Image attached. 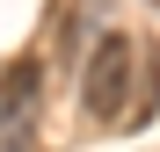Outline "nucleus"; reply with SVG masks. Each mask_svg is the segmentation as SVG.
Listing matches in <instances>:
<instances>
[{
  "label": "nucleus",
  "mask_w": 160,
  "mask_h": 152,
  "mask_svg": "<svg viewBox=\"0 0 160 152\" xmlns=\"http://www.w3.org/2000/svg\"><path fill=\"white\" fill-rule=\"evenodd\" d=\"M131 80H138V44H131L124 29H102L95 51H88V65H80V116H88V131L124 123Z\"/></svg>",
  "instance_id": "obj_1"
},
{
  "label": "nucleus",
  "mask_w": 160,
  "mask_h": 152,
  "mask_svg": "<svg viewBox=\"0 0 160 152\" xmlns=\"http://www.w3.org/2000/svg\"><path fill=\"white\" fill-rule=\"evenodd\" d=\"M37 109H44V58H15L0 72V152H22L37 138Z\"/></svg>",
  "instance_id": "obj_2"
},
{
  "label": "nucleus",
  "mask_w": 160,
  "mask_h": 152,
  "mask_svg": "<svg viewBox=\"0 0 160 152\" xmlns=\"http://www.w3.org/2000/svg\"><path fill=\"white\" fill-rule=\"evenodd\" d=\"M153 7H160V0H153Z\"/></svg>",
  "instance_id": "obj_3"
}]
</instances>
